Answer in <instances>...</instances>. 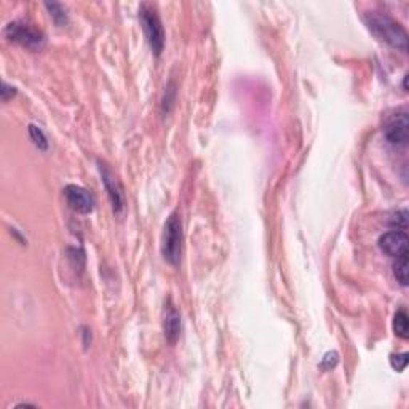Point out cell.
<instances>
[{"instance_id":"cell-1","label":"cell","mask_w":409,"mask_h":409,"mask_svg":"<svg viewBox=\"0 0 409 409\" xmlns=\"http://www.w3.org/2000/svg\"><path fill=\"white\" fill-rule=\"evenodd\" d=\"M365 23L373 34L382 42L392 45L393 48L408 50V34L401 26L393 21L391 16L382 15L379 11H369L365 15Z\"/></svg>"},{"instance_id":"cell-2","label":"cell","mask_w":409,"mask_h":409,"mask_svg":"<svg viewBox=\"0 0 409 409\" xmlns=\"http://www.w3.org/2000/svg\"><path fill=\"white\" fill-rule=\"evenodd\" d=\"M181 253H183V224L179 214L173 213L166 219L161 235V256L168 264L176 265L181 261Z\"/></svg>"},{"instance_id":"cell-3","label":"cell","mask_w":409,"mask_h":409,"mask_svg":"<svg viewBox=\"0 0 409 409\" xmlns=\"http://www.w3.org/2000/svg\"><path fill=\"white\" fill-rule=\"evenodd\" d=\"M139 19L152 53L155 56H160L165 48V29L160 21V16L154 6L144 4L139 9Z\"/></svg>"},{"instance_id":"cell-4","label":"cell","mask_w":409,"mask_h":409,"mask_svg":"<svg viewBox=\"0 0 409 409\" xmlns=\"http://www.w3.org/2000/svg\"><path fill=\"white\" fill-rule=\"evenodd\" d=\"M5 36L11 42L19 43L24 48L29 50H41L45 45V36L41 31L36 29L34 26L24 21H13L5 28Z\"/></svg>"},{"instance_id":"cell-5","label":"cell","mask_w":409,"mask_h":409,"mask_svg":"<svg viewBox=\"0 0 409 409\" xmlns=\"http://www.w3.org/2000/svg\"><path fill=\"white\" fill-rule=\"evenodd\" d=\"M64 198L69 205L70 210L80 214H88L95 210V198L87 189L80 186L69 184L64 189Z\"/></svg>"},{"instance_id":"cell-6","label":"cell","mask_w":409,"mask_h":409,"mask_svg":"<svg viewBox=\"0 0 409 409\" xmlns=\"http://www.w3.org/2000/svg\"><path fill=\"white\" fill-rule=\"evenodd\" d=\"M100 170L102 176V184L107 191V197L110 200V205H112V210L117 216H122L123 211H125V196H123L122 186L106 166L101 165Z\"/></svg>"},{"instance_id":"cell-7","label":"cell","mask_w":409,"mask_h":409,"mask_svg":"<svg viewBox=\"0 0 409 409\" xmlns=\"http://www.w3.org/2000/svg\"><path fill=\"white\" fill-rule=\"evenodd\" d=\"M387 141L393 146H406L409 141V120L406 114H397L384 128Z\"/></svg>"},{"instance_id":"cell-8","label":"cell","mask_w":409,"mask_h":409,"mask_svg":"<svg viewBox=\"0 0 409 409\" xmlns=\"http://www.w3.org/2000/svg\"><path fill=\"white\" fill-rule=\"evenodd\" d=\"M408 245H409V238L406 233L401 230L387 232L379 238L381 250L384 251L387 256H392V257H400V256L406 255Z\"/></svg>"},{"instance_id":"cell-9","label":"cell","mask_w":409,"mask_h":409,"mask_svg":"<svg viewBox=\"0 0 409 409\" xmlns=\"http://www.w3.org/2000/svg\"><path fill=\"white\" fill-rule=\"evenodd\" d=\"M161 324H164V334L166 342L174 346L181 336V315L170 299L165 302L164 320H161Z\"/></svg>"},{"instance_id":"cell-10","label":"cell","mask_w":409,"mask_h":409,"mask_svg":"<svg viewBox=\"0 0 409 409\" xmlns=\"http://www.w3.org/2000/svg\"><path fill=\"white\" fill-rule=\"evenodd\" d=\"M393 274L395 278L400 282L401 287H406L409 280V256L408 253L403 256L397 257V262L393 265Z\"/></svg>"},{"instance_id":"cell-11","label":"cell","mask_w":409,"mask_h":409,"mask_svg":"<svg viewBox=\"0 0 409 409\" xmlns=\"http://www.w3.org/2000/svg\"><path fill=\"white\" fill-rule=\"evenodd\" d=\"M393 331H395V334H397V336L403 337V339H408V336H409V318H408V314L403 309L398 310L397 314H395Z\"/></svg>"},{"instance_id":"cell-12","label":"cell","mask_w":409,"mask_h":409,"mask_svg":"<svg viewBox=\"0 0 409 409\" xmlns=\"http://www.w3.org/2000/svg\"><path fill=\"white\" fill-rule=\"evenodd\" d=\"M45 6H47L51 18H53V21L58 26H63L68 23V13L61 4H45Z\"/></svg>"},{"instance_id":"cell-13","label":"cell","mask_w":409,"mask_h":409,"mask_svg":"<svg viewBox=\"0 0 409 409\" xmlns=\"http://www.w3.org/2000/svg\"><path fill=\"white\" fill-rule=\"evenodd\" d=\"M29 136L32 142H34V146L41 149V151H47L48 149V141H47V136L42 132L41 128L36 127V125H29Z\"/></svg>"},{"instance_id":"cell-14","label":"cell","mask_w":409,"mask_h":409,"mask_svg":"<svg viewBox=\"0 0 409 409\" xmlns=\"http://www.w3.org/2000/svg\"><path fill=\"white\" fill-rule=\"evenodd\" d=\"M337 361H339V355H337L336 352H328L326 355H324V358L322 360V369H324V371H329V369H333L336 365H337Z\"/></svg>"},{"instance_id":"cell-15","label":"cell","mask_w":409,"mask_h":409,"mask_svg":"<svg viewBox=\"0 0 409 409\" xmlns=\"http://www.w3.org/2000/svg\"><path fill=\"white\" fill-rule=\"evenodd\" d=\"M391 365L397 369V371H403L408 365V354H398L391 356Z\"/></svg>"},{"instance_id":"cell-16","label":"cell","mask_w":409,"mask_h":409,"mask_svg":"<svg viewBox=\"0 0 409 409\" xmlns=\"http://www.w3.org/2000/svg\"><path fill=\"white\" fill-rule=\"evenodd\" d=\"M392 225H397V229L405 230L406 225H408V213L406 211H398L397 214H393L392 218Z\"/></svg>"},{"instance_id":"cell-17","label":"cell","mask_w":409,"mask_h":409,"mask_svg":"<svg viewBox=\"0 0 409 409\" xmlns=\"http://www.w3.org/2000/svg\"><path fill=\"white\" fill-rule=\"evenodd\" d=\"M15 95H16V90L13 88V87H10L6 82H4V85H2V100H4V101H9V100L13 98V96H15Z\"/></svg>"}]
</instances>
